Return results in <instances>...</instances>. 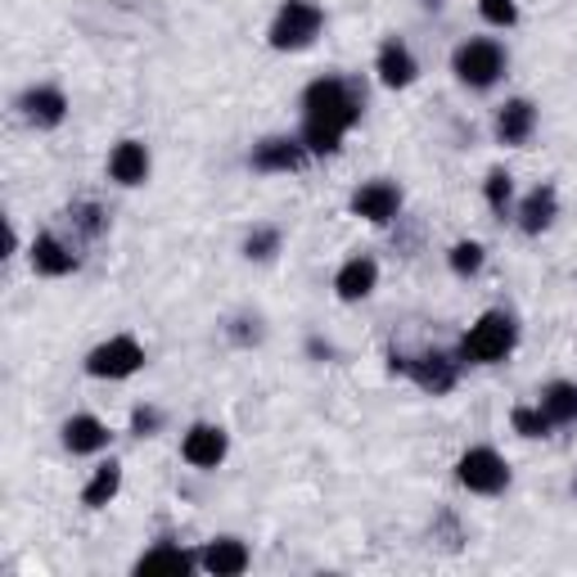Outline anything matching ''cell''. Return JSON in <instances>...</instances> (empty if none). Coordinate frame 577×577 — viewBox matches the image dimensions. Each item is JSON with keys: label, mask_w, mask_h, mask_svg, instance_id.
<instances>
[{"label": "cell", "mask_w": 577, "mask_h": 577, "mask_svg": "<svg viewBox=\"0 0 577 577\" xmlns=\"http://www.w3.org/2000/svg\"><path fill=\"white\" fill-rule=\"evenodd\" d=\"M361 117V90L343 77H321L302 90V145L312 154H339L348 127Z\"/></svg>", "instance_id": "cell-1"}, {"label": "cell", "mask_w": 577, "mask_h": 577, "mask_svg": "<svg viewBox=\"0 0 577 577\" xmlns=\"http://www.w3.org/2000/svg\"><path fill=\"white\" fill-rule=\"evenodd\" d=\"M514 339H519L514 321L505 312H488V316H478V325L461 339V356L474 361V366H497V361H505L514 352Z\"/></svg>", "instance_id": "cell-2"}, {"label": "cell", "mask_w": 577, "mask_h": 577, "mask_svg": "<svg viewBox=\"0 0 577 577\" xmlns=\"http://www.w3.org/2000/svg\"><path fill=\"white\" fill-rule=\"evenodd\" d=\"M321 5H312V0H285L276 23H271V46L276 50H308L316 37H321Z\"/></svg>", "instance_id": "cell-3"}, {"label": "cell", "mask_w": 577, "mask_h": 577, "mask_svg": "<svg viewBox=\"0 0 577 577\" xmlns=\"http://www.w3.org/2000/svg\"><path fill=\"white\" fill-rule=\"evenodd\" d=\"M451 73L474 90H488L501 73H505V50L497 41H465L451 54Z\"/></svg>", "instance_id": "cell-4"}, {"label": "cell", "mask_w": 577, "mask_h": 577, "mask_svg": "<svg viewBox=\"0 0 577 577\" xmlns=\"http://www.w3.org/2000/svg\"><path fill=\"white\" fill-rule=\"evenodd\" d=\"M455 478H461L465 488L478 492V497H497V492L510 488V465L501 461L492 447H474V451L461 455V465H455Z\"/></svg>", "instance_id": "cell-5"}, {"label": "cell", "mask_w": 577, "mask_h": 577, "mask_svg": "<svg viewBox=\"0 0 577 577\" xmlns=\"http://www.w3.org/2000/svg\"><path fill=\"white\" fill-rule=\"evenodd\" d=\"M140 366H145V348L131 339V334H117V339L100 343L86 356V375H96V379H127Z\"/></svg>", "instance_id": "cell-6"}, {"label": "cell", "mask_w": 577, "mask_h": 577, "mask_svg": "<svg viewBox=\"0 0 577 577\" xmlns=\"http://www.w3.org/2000/svg\"><path fill=\"white\" fill-rule=\"evenodd\" d=\"M352 212H356V217H366V222H375V226H384V222H392L402 212V190L392 186V180H371V186H361L352 195Z\"/></svg>", "instance_id": "cell-7"}, {"label": "cell", "mask_w": 577, "mask_h": 577, "mask_svg": "<svg viewBox=\"0 0 577 577\" xmlns=\"http://www.w3.org/2000/svg\"><path fill=\"white\" fill-rule=\"evenodd\" d=\"M180 455H186L195 469H217L226 461V429H217V424H195L186 442H180Z\"/></svg>", "instance_id": "cell-8"}, {"label": "cell", "mask_w": 577, "mask_h": 577, "mask_svg": "<svg viewBox=\"0 0 577 577\" xmlns=\"http://www.w3.org/2000/svg\"><path fill=\"white\" fill-rule=\"evenodd\" d=\"M406 375L424 388L434 392V398H442V392L455 388V361L447 352H424V356H406Z\"/></svg>", "instance_id": "cell-9"}, {"label": "cell", "mask_w": 577, "mask_h": 577, "mask_svg": "<svg viewBox=\"0 0 577 577\" xmlns=\"http://www.w3.org/2000/svg\"><path fill=\"white\" fill-rule=\"evenodd\" d=\"M308 159H312V149L302 145V140H285V136L262 140L253 149V167L258 172H302V167H308Z\"/></svg>", "instance_id": "cell-10"}, {"label": "cell", "mask_w": 577, "mask_h": 577, "mask_svg": "<svg viewBox=\"0 0 577 577\" xmlns=\"http://www.w3.org/2000/svg\"><path fill=\"white\" fill-rule=\"evenodd\" d=\"M23 117L33 127H59L68 117V100H64V90H54V86H33L27 96L18 100Z\"/></svg>", "instance_id": "cell-11"}, {"label": "cell", "mask_w": 577, "mask_h": 577, "mask_svg": "<svg viewBox=\"0 0 577 577\" xmlns=\"http://www.w3.org/2000/svg\"><path fill=\"white\" fill-rule=\"evenodd\" d=\"M375 68H379V81L392 86V90H402V86H411V81L419 77L415 54H411L406 41H398V37L379 46V64H375Z\"/></svg>", "instance_id": "cell-12"}, {"label": "cell", "mask_w": 577, "mask_h": 577, "mask_svg": "<svg viewBox=\"0 0 577 577\" xmlns=\"http://www.w3.org/2000/svg\"><path fill=\"white\" fill-rule=\"evenodd\" d=\"M109 176L117 180V186H145V176H149V149L140 140H123L113 149V159H109Z\"/></svg>", "instance_id": "cell-13"}, {"label": "cell", "mask_w": 577, "mask_h": 577, "mask_svg": "<svg viewBox=\"0 0 577 577\" xmlns=\"http://www.w3.org/2000/svg\"><path fill=\"white\" fill-rule=\"evenodd\" d=\"M33 266L41 271V276H68V271H77V253L59 235L46 230V235L33 239Z\"/></svg>", "instance_id": "cell-14"}, {"label": "cell", "mask_w": 577, "mask_h": 577, "mask_svg": "<svg viewBox=\"0 0 577 577\" xmlns=\"http://www.w3.org/2000/svg\"><path fill=\"white\" fill-rule=\"evenodd\" d=\"M203 568L208 573H217V577H235V573H244L249 568V545L239 541V537H217L203 551Z\"/></svg>", "instance_id": "cell-15"}, {"label": "cell", "mask_w": 577, "mask_h": 577, "mask_svg": "<svg viewBox=\"0 0 577 577\" xmlns=\"http://www.w3.org/2000/svg\"><path fill=\"white\" fill-rule=\"evenodd\" d=\"M375 280H379V266L371 258H352V262H343L339 276H334V289H339L343 302H356V298L375 293Z\"/></svg>", "instance_id": "cell-16"}, {"label": "cell", "mask_w": 577, "mask_h": 577, "mask_svg": "<svg viewBox=\"0 0 577 577\" xmlns=\"http://www.w3.org/2000/svg\"><path fill=\"white\" fill-rule=\"evenodd\" d=\"M532 131H537V109L528 100H510L497 113V136H501V145H524Z\"/></svg>", "instance_id": "cell-17"}, {"label": "cell", "mask_w": 577, "mask_h": 577, "mask_svg": "<svg viewBox=\"0 0 577 577\" xmlns=\"http://www.w3.org/2000/svg\"><path fill=\"white\" fill-rule=\"evenodd\" d=\"M555 212H560V195H555V186H537V190L524 199V208H519V226H524V235H541L545 226L555 222Z\"/></svg>", "instance_id": "cell-18"}, {"label": "cell", "mask_w": 577, "mask_h": 577, "mask_svg": "<svg viewBox=\"0 0 577 577\" xmlns=\"http://www.w3.org/2000/svg\"><path fill=\"white\" fill-rule=\"evenodd\" d=\"M64 447H68L73 455H90V451L109 447V429H104L96 415H73V419L64 424Z\"/></svg>", "instance_id": "cell-19"}, {"label": "cell", "mask_w": 577, "mask_h": 577, "mask_svg": "<svg viewBox=\"0 0 577 577\" xmlns=\"http://www.w3.org/2000/svg\"><path fill=\"white\" fill-rule=\"evenodd\" d=\"M537 406L551 415V424H577V384H568V379L545 384Z\"/></svg>", "instance_id": "cell-20"}, {"label": "cell", "mask_w": 577, "mask_h": 577, "mask_svg": "<svg viewBox=\"0 0 577 577\" xmlns=\"http://www.w3.org/2000/svg\"><path fill=\"white\" fill-rule=\"evenodd\" d=\"M190 568H195V555H186V551H180V545H172V541L154 545L149 555L136 560V573H180V577H186Z\"/></svg>", "instance_id": "cell-21"}, {"label": "cell", "mask_w": 577, "mask_h": 577, "mask_svg": "<svg viewBox=\"0 0 577 577\" xmlns=\"http://www.w3.org/2000/svg\"><path fill=\"white\" fill-rule=\"evenodd\" d=\"M117 488H123V465L109 461V465H100V469H96V478L86 482L81 505H86V510H104V505L117 497Z\"/></svg>", "instance_id": "cell-22"}, {"label": "cell", "mask_w": 577, "mask_h": 577, "mask_svg": "<svg viewBox=\"0 0 577 577\" xmlns=\"http://www.w3.org/2000/svg\"><path fill=\"white\" fill-rule=\"evenodd\" d=\"M510 424H514V434H524V438H545V434L555 429L551 415H545L541 406H514Z\"/></svg>", "instance_id": "cell-23"}, {"label": "cell", "mask_w": 577, "mask_h": 577, "mask_svg": "<svg viewBox=\"0 0 577 577\" xmlns=\"http://www.w3.org/2000/svg\"><path fill=\"white\" fill-rule=\"evenodd\" d=\"M451 271H455V276H478V271H482V244L461 239V244L451 249Z\"/></svg>", "instance_id": "cell-24"}, {"label": "cell", "mask_w": 577, "mask_h": 577, "mask_svg": "<svg viewBox=\"0 0 577 577\" xmlns=\"http://www.w3.org/2000/svg\"><path fill=\"white\" fill-rule=\"evenodd\" d=\"M276 249H280V230H253L244 239V258H253V262L276 258Z\"/></svg>", "instance_id": "cell-25"}, {"label": "cell", "mask_w": 577, "mask_h": 577, "mask_svg": "<svg viewBox=\"0 0 577 577\" xmlns=\"http://www.w3.org/2000/svg\"><path fill=\"white\" fill-rule=\"evenodd\" d=\"M482 195H488V203H492V212H505L510 208V195H514V180H510V172H492L488 176V186H482Z\"/></svg>", "instance_id": "cell-26"}, {"label": "cell", "mask_w": 577, "mask_h": 577, "mask_svg": "<svg viewBox=\"0 0 577 577\" xmlns=\"http://www.w3.org/2000/svg\"><path fill=\"white\" fill-rule=\"evenodd\" d=\"M478 10H482V18L497 23V27H510L514 18H519V10H514V0H478Z\"/></svg>", "instance_id": "cell-27"}, {"label": "cell", "mask_w": 577, "mask_h": 577, "mask_svg": "<svg viewBox=\"0 0 577 577\" xmlns=\"http://www.w3.org/2000/svg\"><path fill=\"white\" fill-rule=\"evenodd\" d=\"M159 429H163V411H154V406H136L131 411V434L149 438V434H159Z\"/></svg>", "instance_id": "cell-28"}, {"label": "cell", "mask_w": 577, "mask_h": 577, "mask_svg": "<svg viewBox=\"0 0 577 577\" xmlns=\"http://www.w3.org/2000/svg\"><path fill=\"white\" fill-rule=\"evenodd\" d=\"M73 217H77V226H81L86 235H100V230H104V212H100L96 203H81V208H73Z\"/></svg>", "instance_id": "cell-29"}, {"label": "cell", "mask_w": 577, "mask_h": 577, "mask_svg": "<svg viewBox=\"0 0 577 577\" xmlns=\"http://www.w3.org/2000/svg\"><path fill=\"white\" fill-rule=\"evenodd\" d=\"M573 497H577V478H573Z\"/></svg>", "instance_id": "cell-30"}]
</instances>
